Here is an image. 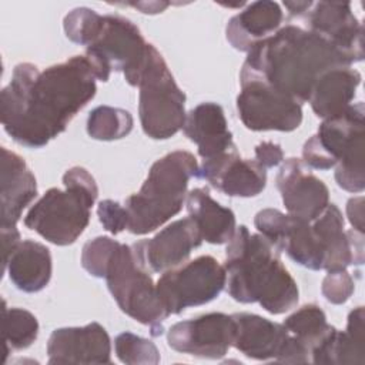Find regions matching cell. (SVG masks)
<instances>
[{
    "mask_svg": "<svg viewBox=\"0 0 365 365\" xmlns=\"http://www.w3.org/2000/svg\"><path fill=\"white\" fill-rule=\"evenodd\" d=\"M96 80L86 56L44 70L31 63L17 64L0 93L4 131L24 147H44L96 96Z\"/></svg>",
    "mask_w": 365,
    "mask_h": 365,
    "instance_id": "obj_1",
    "label": "cell"
},
{
    "mask_svg": "<svg viewBox=\"0 0 365 365\" xmlns=\"http://www.w3.org/2000/svg\"><path fill=\"white\" fill-rule=\"evenodd\" d=\"M346 66L351 63L329 41L288 24L247 53L241 73L261 78L302 104L308 101L317 80L325 71Z\"/></svg>",
    "mask_w": 365,
    "mask_h": 365,
    "instance_id": "obj_2",
    "label": "cell"
},
{
    "mask_svg": "<svg viewBox=\"0 0 365 365\" xmlns=\"http://www.w3.org/2000/svg\"><path fill=\"white\" fill-rule=\"evenodd\" d=\"M281 251L264 235L245 225L235 228L225 250L227 291L241 304L258 302L267 312L279 315L297 307L299 291L279 259Z\"/></svg>",
    "mask_w": 365,
    "mask_h": 365,
    "instance_id": "obj_3",
    "label": "cell"
},
{
    "mask_svg": "<svg viewBox=\"0 0 365 365\" xmlns=\"http://www.w3.org/2000/svg\"><path fill=\"white\" fill-rule=\"evenodd\" d=\"M198 171L200 165L188 151L177 150L157 160L140 191L125 200L127 230L144 235L177 215L187 198L188 182L192 177H198Z\"/></svg>",
    "mask_w": 365,
    "mask_h": 365,
    "instance_id": "obj_4",
    "label": "cell"
},
{
    "mask_svg": "<svg viewBox=\"0 0 365 365\" xmlns=\"http://www.w3.org/2000/svg\"><path fill=\"white\" fill-rule=\"evenodd\" d=\"M364 114L362 101L351 104L342 114L325 118L318 133L302 147V161L307 167H335L336 184L349 192H362L365 187Z\"/></svg>",
    "mask_w": 365,
    "mask_h": 365,
    "instance_id": "obj_5",
    "label": "cell"
},
{
    "mask_svg": "<svg viewBox=\"0 0 365 365\" xmlns=\"http://www.w3.org/2000/svg\"><path fill=\"white\" fill-rule=\"evenodd\" d=\"M66 190L50 188L29 210L24 225L56 245H70L87 228L91 207L98 197L94 177L83 167L63 175Z\"/></svg>",
    "mask_w": 365,
    "mask_h": 365,
    "instance_id": "obj_6",
    "label": "cell"
},
{
    "mask_svg": "<svg viewBox=\"0 0 365 365\" xmlns=\"http://www.w3.org/2000/svg\"><path fill=\"white\" fill-rule=\"evenodd\" d=\"M103 278L118 308L147 325L153 336L164 332V321L168 315L154 284L150 271L137 258L131 245L115 241L103 269Z\"/></svg>",
    "mask_w": 365,
    "mask_h": 365,
    "instance_id": "obj_7",
    "label": "cell"
},
{
    "mask_svg": "<svg viewBox=\"0 0 365 365\" xmlns=\"http://www.w3.org/2000/svg\"><path fill=\"white\" fill-rule=\"evenodd\" d=\"M151 46L131 20L106 14L101 16L93 38L86 46L84 56L97 80L107 81L111 71H121L125 81L137 87Z\"/></svg>",
    "mask_w": 365,
    "mask_h": 365,
    "instance_id": "obj_8",
    "label": "cell"
},
{
    "mask_svg": "<svg viewBox=\"0 0 365 365\" xmlns=\"http://www.w3.org/2000/svg\"><path fill=\"white\" fill-rule=\"evenodd\" d=\"M137 87L143 131L153 140H167L182 130L185 94L177 86L161 53L151 46Z\"/></svg>",
    "mask_w": 365,
    "mask_h": 365,
    "instance_id": "obj_9",
    "label": "cell"
},
{
    "mask_svg": "<svg viewBox=\"0 0 365 365\" xmlns=\"http://www.w3.org/2000/svg\"><path fill=\"white\" fill-rule=\"evenodd\" d=\"M225 268L211 255H201L164 271L157 281V294L168 312L181 314L215 299L225 288Z\"/></svg>",
    "mask_w": 365,
    "mask_h": 365,
    "instance_id": "obj_10",
    "label": "cell"
},
{
    "mask_svg": "<svg viewBox=\"0 0 365 365\" xmlns=\"http://www.w3.org/2000/svg\"><path fill=\"white\" fill-rule=\"evenodd\" d=\"M240 83L241 91L237 97V111L248 130L288 133L301 125V103L247 73H240Z\"/></svg>",
    "mask_w": 365,
    "mask_h": 365,
    "instance_id": "obj_11",
    "label": "cell"
},
{
    "mask_svg": "<svg viewBox=\"0 0 365 365\" xmlns=\"http://www.w3.org/2000/svg\"><path fill=\"white\" fill-rule=\"evenodd\" d=\"M257 231L297 264L319 271L324 268L322 247L309 221L284 214L275 208H264L255 214Z\"/></svg>",
    "mask_w": 365,
    "mask_h": 365,
    "instance_id": "obj_12",
    "label": "cell"
},
{
    "mask_svg": "<svg viewBox=\"0 0 365 365\" xmlns=\"http://www.w3.org/2000/svg\"><path fill=\"white\" fill-rule=\"evenodd\" d=\"M234 335L235 322L232 315L210 312L171 325L167 332V342L181 354L220 359L232 346Z\"/></svg>",
    "mask_w": 365,
    "mask_h": 365,
    "instance_id": "obj_13",
    "label": "cell"
},
{
    "mask_svg": "<svg viewBox=\"0 0 365 365\" xmlns=\"http://www.w3.org/2000/svg\"><path fill=\"white\" fill-rule=\"evenodd\" d=\"M304 16L307 30L329 41L351 64L364 58V27L349 1L312 3Z\"/></svg>",
    "mask_w": 365,
    "mask_h": 365,
    "instance_id": "obj_14",
    "label": "cell"
},
{
    "mask_svg": "<svg viewBox=\"0 0 365 365\" xmlns=\"http://www.w3.org/2000/svg\"><path fill=\"white\" fill-rule=\"evenodd\" d=\"M201 242L198 227L190 217H185L171 222L153 238L134 242L131 247L148 271L164 272L184 264Z\"/></svg>",
    "mask_w": 365,
    "mask_h": 365,
    "instance_id": "obj_15",
    "label": "cell"
},
{
    "mask_svg": "<svg viewBox=\"0 0 365 365\" xmlns=\"http://www.w3.org/2000/svg\"><path fill=\"white\" fill-rule=\"evenodd\" d=\"M277 187L289 215L314 221L329 204V191L299 158H288L277 175Z\"/></svg>",
    "mask_w": 365,
    "mask_h": 365,
    "instance_id": "obj_16",
    "label": "cell"
},
{
    "mask_svg": "<svg viewBox=\"0 0 365 365\" xmlns=\"http://www.w3.org/2000/svg\"><path fill=\"white\" fill-rule=\"evenodd\" d=\"M48 364H111V341L98 322L54 329L47 342Z\"/></svg>",
    "mask_w": 365,
    "mask_h": 365,
    "instance_id": "obj_17",
    "label": "cell"
},
{
    "mask_svg": "<svg viewBox=\"0 0 365 365\" xmlns=\"http://www.w3.org/2000/svg\"><path fill=\"white\" fill-rule=\"evenodd\" d=\"M198 177L228 197H255L267 185V170L255 160L241 158L237 150L204 160Z\"/></svg>",
    "mask_w": 365,
    "mask_h": 365,
    "instance_id": "obj_18",
    "label": "cell"
},
{
    "mask_svg": "<svg viewBox=\"0 0 365 365\" xmlns=\"http://www.w3.org/2000/svg\"><path fill=\"white\" fill-rule=\"evenodd\" d=\"M311 227L322 247L324 268L329 271L346 269L348 265L364 262V232L344 230V217L335 204H328Z\"/></svg>",
    "mask_w": 365,
    "mask_h": 365,
    "instance_id": "obj_19",
    "label": "cell"
},
{
    "mask_svg": "<svg viewBox=\"0 0 365 365\" xmlns=\"http://www.w3.org/2000/svg\"><path fill=\"white\" fill-rule=\"evenodd\" d=\"M232 318L235 322L234 348L251 359L284 361L291 342V334L284 324L248 312L232 314Z\"/></svg>",
    "mask_w": 365,
    "mask_h": 365,
    "instance_id": "obj_20",
    "label": "cell"
},
{
    "mask_svg": "<svg viewBox=\"0 0 365 365\" xmlns=\"http://www.w3.org/2000/svg\"><path fill=\"white\" fill-rule=\"evenodd\" d=\"M182 130L184 134L197 144L198 154L202 160H210L237 150L232 133L228 130L224 110L217 103H201L190 110Z\"/></svg>",
    "mask_w": 365,
    "mask_h": 365,
    "instance_id": "obj_21",
    "label": "cell"
},
{
    "mask_svg": "<svg viewBox=\"0 0 365 365\" xmlns=\"http://www.w3.org/2000/svg\"><path fill=\"white\" fill-rule=\"evenodd\" d=\"M1 222L0 228L16 227L26 207L37 197V182L24 160L1 148Z\"/></svg>",
    "mask_w": 365,
    "mask_h": 365,
    "instance_id": "obj_22",
    "label": "cell"
},
{
    "mask_svg": "<svg viewBox=\"0 0 365 365\" xmlns=\"http://www.w3.org/2000/svg\"><path fill=\"white\" fill-rule=\"evenodd\" d=\"M284 13L278 3L252 1L230 19L225 29L227 40L234 48L248 53L257 43L278 31Z\"/></svg>",
    "mask_w": 365,
    "mask_h": 365,
    "instance_id": "obj_23",
    "label": "cell"
},
{
    "mask_svg": "<svg viewBox=\"0 0 365 365\" xmlns=\"http://www.w3.org/2000/svg\"><path fill=\"white\" fill-rule=\"evenodd\" d=\"M13 285L23 292H38L47 287L53 272L50 250L34 240H24L3 264Z\"/></svg>",
    "mask_w": 365,
    "mask_h": 365,
    "instance_id": "obj_24",
    "label": "cell"
},
{
    "mask_svg": "<svg viewBox=\"0 0 365 365\" xmlns=\"http://www.w3.org/2000/svg\"><path fill=\"white\" fill-rule=\"evenodd\" d=\"M365 311L356 307L348 315L346 329L336 328L312 351L311 364H365Z\"/></svg>",
    "mask_w": 365,
    "mask_h": 365,
    "instance_id": "obj_25",
    "label": "cell"
},
{
    "mask_svg": "<svg viewBox=\"0 0 365 365\" xmlns=\"http://www.w3.org/2000/svg\"><path fill=\"white\" fill-rule=\"evenodd\" d=\"M359 83L361 74L351 66L325 71L308 98L312 111L324 120L342 114L352 104Z\"/></svg>",
    "mask_w": 365,
    "mask_h": 365,
    "instance_id": "obj_26",
    "label": "cell"
},
{
    "mask_svg": "<svg viewBox=\"0 0 365 365\" xmlns=\"http://www.w3.org/2000/svg\"><path fill=\"white\" fill-rule=\"evenodd\" d=\"M188 217L198 227L202 241L210 244H227L235 228V214L217 202L207 188H194L185 198Z\"/></svg>",
    "mask_w": 365,
    "mask_h": 365,
    "instance_id": "obj_27",
    "label": "cell"
},
{
    "mask_svg": "<svg viewBox=\"0 0 365 365\" xmlns=\"http://www.w3.org/2000/svg\"><path fill=\"white\" fill-rule=\"evenodd\" d=\"M287 331L305 348L309 356L312 351L335 329L327 322L325 312L315 304H308L292 312L282 322Z\"/></svg>",
    "mask_w": 365,
    "mask_h": 365,
    "instance_id": "obj_28",
    "label": "cell"
},
{
    "mask_svg": "<svg viewBox=\"0 0 365 365\" xmlns=\"http://www.w3.org/2000/svg\"><path fill=\"white\" fill-rule=\"evenodd\" d=\"M133 115L118 107L98 106L87 117V134L100 141L120 140L133 130Z\"/></svg>",
    "mask_w": 365,
    "mask_h": 365,
    "instance_id": "obj_29",
    "label": "cell"
},
{
    "mask_svg": "<svg viewBox=\"0 0 365 365\" xmlns=\"http://www.w3.org/2000/svg\"><path fill=\"white\" fill-rule=\"evenodd\" d=\"M3 329L7 355L10 351L29 348L37 339L38 321L30 311L23 308H9L4 301Z\"/></svg>",
    "mask_w": 365,
    "mask_h": 365,
    "instance_id": "obj_30",
    "label": "cell"
},
{
    "mask_svg": "<svg viewBox=\"0 0 365 365\" xmlns=\"http://www.w3.org/2000/svg\"><path fill=\"white\" fill-rule=\"evenodd\" d=\"M114 349L117 358L128 365H147L158 364L160 352L155 344L147 338L138 336L131 332H123L115 336Z\"/></svg>",
    "mask_w": 365,
    "mask_h": 365,
    "instance_id": "obj_31",
    "label": "cell"
},
{
    "mask_svg": "<svg viewBox=\"0 0 365 365\" xmlns=\"http://www.w3.org/2000/svg\"><path fill=\"white\" fill-rule=\"evenodd\" d=\"M101 16L88 7H77L73 9L68 14H66L63 27L67 38L71 41L87 46L93 38Z\"/></svg>",
    "mask_w": 365,
    "mask_h": 365,
    "instance_id": "obj_32",
    "label": "cell"
},
{
    "mask_svg": "<svg viewBox=\"0 0 365 365\" xmlns=\"http://www.w3.org/2000/svg\"><path fill=\"white\" fill-rule=\"evenodd\" d=\"M355 289V284L352 277L346 272V269L341 271H329L322 281V295L331 304L339 305L349 299Z\"/></svg>",
    "mask_w": 365,
    "mask_h": 365,
    "instance_id": "obj_33",
    "label": "cell"
},
{
    "mask_svg": "<svg viewBox=\"0 0 365 365\" xmlns=\"http://www.w3.org/2000/svg\"><path fill=\"white\" fill-rule=\"evenodd\" d=\"M97 215L104 230L117 235L128 228V212L125 207L113 200H103L97 207Z\"/></svg>",
    "mask_w": 365,
    "mask_h": 365,
    "instance_id": "obj_34",
    "label": "cell"
},
{
    "mask_svg": "<svg viewBox=\"0 0 365 365\" xmlns=\"http://www.w3.org/2000/svg\"><path fill=\"white\" fill-rule=\"evenodd\" d=\"M255 161L262 165L265 170L272 168L284 161V151L279 144L272 141L259 143L255 150Z\"/></svg>",
    "mask_w": 365,
    "mask_h": 365,
    "instance_id": "obj_35",
    "label": "cell"
},
{
    "mask_svg": "<svg viewBox=\"0 0 365 365\" xmlns=\"http://www.w3.org/2000/svg\"><path fill=\"white\" fill-rule=\"evenodd\" d=\"M346 215L354 230L364 232V197H354L346 204Z\"/></svg>",
    "mask_w": 365,
    "mask_h": 365,
    "instance_id": "obj_36",
    "label": "cell"
},
{
    "mask_svg": "<svg viewBox=\"0 0 365 365\" xmlns=\"http://www.w3.org/2000/svg\"><path fill=\"white\" fill-rule=\"evenodd\" d=\"M20 232L17 227L10 228H1V247H3V264L9 259L13 250L20 244Z\"/></svg>",
    "mask_w": 365,
    "mask_h": 365,
    "instance_id": "obj_37",
    "label": "cell"
},
{
    "mask_svg": "<svg viewBox=\"0 0 365 365\" xmlns=\"http://www.w3.org/2000/svg\"><path fill=\"white\" fill-rule=\"evenodd\" d=\"M128 6H133L145 14H155V13L164 11L170 6V3L168 1H148V3L137 1V3H128Z\"/></svg>",
    "mask_w": 365,
    "mask_h": 365,
    "instance_id": "obj_38",
    "label": "cell"
},
{
    "mask_svg": "<svg viewBox=\"0 0 365 365\" xmlns=\"http://www.w3.org/2000/svg\"><path fill=\"white\" fill-rule=\"evenodd\" d=\"M284 6L288 10L289 16L298 17V16H304L309 10V7L312 6V1H284Z\"/></svg>",
    "mask_w": 365,
    "mask_h": 365,
    "instance_id": "obj_39",
    "label": "cell"
}]
</instances>
